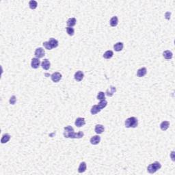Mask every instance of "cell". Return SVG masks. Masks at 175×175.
I'll list each match as a JSON object with an SVG mask.
<instances>
[{"mask_svg": "<svg viewBox=\"0 0 175 175\" xmlns=\"http://www.w3.org/2000/svg\"><path fill=\"white\" fill-rule=\"evenodd\" d=\"M64 136L66 138H73V139H80L82 138L84 136V133L82 131H80L78 133L74 132V129L71 126H67L64 127Z\"/></svg>", "mask_w": 175, "mask_h": 175, "instance_id": "cell-1", "label": "cell"}, {"mask_svg": "<svg viewBox=\"0 0 175 175\" xmlns=\"http://www.w3.org/2000/svg\"><path fill=\"white\" fill-rule=\"evenodd\" d=\"M108 105V101L104 99V100H102L100 101V103L98 105H93L90 110V112L92 115H95V114H98V112H100L101 111L102 109L105 108Z\"/></svg>", "mask_w": 175, "mask_h": 175, "instance_id": "cell-2", "label": "cell"}, {"mask_svg": "<svg viewBox=\"0 0 175 175\" xmlns=\"http://www.w3.org/2000/svg\"><path fill=\"white\" fill-rule=\"evenodd\" d=\"M125 124L127 128H135L138 125V120L135 117H130L125 120Z\"/></svg>", "mask_w": 175, "mask_h": 175, "instance_id": "cell-3", "label": "cell"}, {"mask_svg": "<svg viewBox=\"0 0 175 175\" xmlns=\"http://www.w3.org/2000/svg\"><path fill=\"white\" fill-rule=\"evenodd\" d=\"M161 168V163L159 161H155L148 166L147 171L150 174H154L157 172L158 170H159Z\"/></svg>", "mask_w": 175, "mask_h": 175, "instance_id": "cell-4", "label": "cell"}, {"mask_svg": "<svg viewBox=\"0 0 175 175\" xmlns=\"http://www.w3.org/2000/svg\"><path fill=\"white\" fill-rule=\"evenodd\" d=\"M34 55L36 57V58H43L45 55V49L42 48V47H39V48H37L34 52Z\"/></svg>", "mask_w": 175, "mask_h": 175, "instance_id": "cell-5", "label": "cell"}, {"mask_svg": "<svg viewBox=\"0 0 175 175\" xmlns=\"http://www.w3.org/2000/svg\"><path fill=\"white\" fill-rule=\"evenodd\" d=\"M51 80L53 82L57 83V82H58L61 80L62 75L59 72H55L51 75Z\"/></svg>", "mask_w": 175, "mask_h": 175, "instance_id": "cell-6", "label": "cell"}, {"mask_svg": "<svg viewBox=\"0 0 175 175\" xmlns=\"http://www.w3.org/2000/svg\"><path fill=\"white\" fill-rule=\"evenodd\" d=\"M40 61L39 60V59L34 58L32 59V62H31V66L32 68H33L34 69H36L40 66Z\"/></svg>", "mask_w": 175, "mask_h": 175, "instance_id": "cell-7", "label": "cell"}, {"mask_svg": "<svg viewBox=\"0 0 175 175\" xmlns=\"http://www.w3.org/2000/svg\"><path fill=\"white\" fill-rule=\"evenodd\" d=\"M90 143L92 144V145H97L100 143L101 142V137L99 135H94L93 137H92L90 138Z\"/></svg>", "mask_w": 175, "mask_h": 175, "instance_id": "cell-8", "label": "cell"}, {"mask_svg": "<svg viewBox=\"0 0 175 175\" xmlns=\"http://www.w3.org/2000/svg\"><path fill=\"white\" fill-rule=\"evenodd\" d=\"M83 77H84L83 73L81 71H77L75 73V75H74V78L77 81H81L83 79Z\"/></svg>", "mask_w": 175, "mask_h": 175, "instance_id": "cell-9", "label": "cell"}, {"mask_svg": "<svg viewBox=\"0 0 175 175\" xmlns=\"http://www.w3.org/2000/svg\"><path fill=\"white\" fill-rule=\"evenodd\" d=\"M75 125H76V127H83V125H86V121L85 119L83 118H77L76 120H75Z\"/></svg>", "mask_w": 175, "mask_h": 175, "instance_id": "cell-10", "label": "cell"}, {"mask_svg": "<svg viewBox=\"0 0 175 175\" xmlns=\"http://www.w3.org/2000/svg\"><path fill=\"white\" fill-rule=\"evenodd\" d=\"M41 66H42V68H43L44 70L47 71V70H49V68H50V66H51V63H50V62H49V60H47V59H45V60L42 62V63H41Z\"/></svg>", "mask_w": 175, "mask_h": 175, "instance_id": "cell-11", "label": "cell"}, {"mask_svg": "<svg viewBox=\"0 0 175 175\" xmlns=\"http://www.w3.org/2000/svg\"><path fill=\"white\" fill-rule=\"evenodd\" d=\"M147 73V69L146 68L142 67L141 68L138 69V71L137 72V76L138 77H144L145 75Z\"/></svg>", "mask_w": 175, "mask_h": 175, "instance_id": "cell-12", "label": "cell"}, {"mask_svg": "<svg viewBox=\"0 0 175 175\" xmlns=\"http://www.w3.org/2000/svg\"><path fill=\"white\" fill-rule=\"evenodd\" d=\"M116 87H114V86H110V87H109V88L106 90V95H107V96H112L114 95V93L116 92Z\"/></svg>", "mask_w": 175, "mask_h": 175, "instance_id": "cell-13", "label": "cell"}, {"mask_svg": "<svg viewBox=\"0 0 175 175\" xmlns=\"http://www.w3.org/2000/svg\"><path fill=\"white\" fill-rule=\"evenodd\" d=\"M163 58L166 59V60H171V59L172 58L173 54H172V53L171 52V51H170L169 50H166L165 51H163Z\"/></svg>", "mask_w": 175, "mask_h": 175, "instance_id": "cell-14", "label": "cell"}, {"mask_svg": "<svg viewBox=\"0 0 175 175\" xmlns=\"http://www.w3.org/2000/svg\"><path fill=\"white\" fill-rule=\"evenodd\" d=\"M86 168H87V166H86V162L83 161L80 164V166L78 168V172L79 173H83L86 171Z\"/></svg>", "mask_w": 175, "mask_h": 175, "instance_id": "cell-15", "label": "cell"}, {"mask_svg": "<svg viewBox=\"0 0 175 175\" xmlns=\"http://www.w3.org/2000/svg\"><path fill=\"white\" fill-rule=\"evenodd\" d=\"M104 127L102 125H96L95 126V131L97 134H101L104 131Z\"/></svg>", "mask_w": 175, "mask_h": 175, "instance_id": "cell-16", "label": "cell"}, {"mask_svg": "<svg viewBox=\"0 0 175 175\" xmlns=\"http://www.w3.org/2000/svg\"><path fill=\"white\" fill-rule=\"evenodd\" d=\"M76 22H77V20L75 18H70L68 19L67 22H66V24H67L68 27H70V28H72L76 24Z\"/></svg>", "mask_w": 175, "mask_h": 175, "instance_id": "cell-17", "label": "cell"}, {"mask_svg": "<svg viewBox=\"0 0 175 175\" xmlns=\"http://www.w3.org/2000/svg\"><path fill=\"white\" fill-rule=\"evenodd\" d=\"M170 122L168 121H163L160 125V128L162 131H166L167 129L169 128Z\"/></svg>", "mask_w": 175, "mask_h": 175, "instance_id": "cell-18", "label": "cell"}, {"mask_svg": "<svg viewBox=\"0 0 175 175\" xmlns=\"http://www.w3.org/2000/svg\"><path fill=\"white\" fill-rule=\"evenodd\" d=\"M123 47H124V45H123V43H116L115 45H114V49L116 51H122L123 49Z\"/></svg>", "mask_w": 175, "mask_h": 175, "instance_id": "cell-19", "label": "cell"}, {"mask_svg": "<svg viewBox=\"0 0 175 175\" xmlns=\"http://www.w3.org/2000/svg\"><path fill=\"white\" fill-rule=\"evenodd\" d=\"M49 43L51 44V45L53 49V48H56V47H58V41L56 40V39H55V38H51L49 39Z\"/></svg>", "mask_w": 175, "mask_h": 175, "instance_id": "cell-20", "label": "cell"}, {"mask_svg": "<svg viewBox=\"0 0 175 175\" xmlns=\"http://www.w3.org/2000/svg\"><path fill=\"white\" fill-rule=\"evenodd\" d=\"M110 23L111 27H116L118 23V19L117 16H113L112 18H111L110 21Z\"/></svg>", "mask_w": 175, "mask_h": 175, "instance_id": "cell-21", "label": "cell"}, {"mask_svg": "<svg viewBox=\"0 0 175 175\" xmlns=\"http://www.w3.org/2000/svg\"><path fill=\"white\" fill-rule=\"evenodd\" d=\"M10 135L9 134H8V133L3 134L2 135V138L1 139V144L7 143L10 140Z\"/></svg>", "mask_w": 175, "mask_h": 175, "instance_id": "cell-22", "label": "cell"}, {"mask_svg": "<svg viewBox=\"0 0 175 175\" xmlns=\"http://www.w3.org/2000/svg\"><path fill=\"white\" fill-rule=\"evenodd\" d=\"M113 55H114V53L111 50H109V51H107L105 53L103 54V58L105 59H110L113 57Z\"/></svg>", "mask_w": 175, "mask_h": 175, "instance_id": "cell-23", "label": "cell"}, {"mask_svg": "<svg viewBox=\"0 0 175 175\" xmlns=\"http://www.w3.org/2000/svg\"><path fill=\"white\" fill-rule=\"evenodd\" d=\"M38 6V3H37L36 1H34V0H31L29 2V6L32 10L36 9Z\"/></svg>", "mask_w": 175, "mask_h": 175, "instance_id": "cell-24", "label": "cell"}, {"mask_svg": "<svg viewBox=\"0 0 175 175\" xmlns=\"http://www.w3.org/2000/svg\"><path fill=\"white\" fill-rule=\"evenodd\" d=\"M66 32L67 34L69 35V36H73L74 34H75V30H74L73 28H70V27H67L66 28Z\"/></svg>", "mask_w": 175, "mask_h": 175, "instance_id": "cell-25", "label": "cell"}, {"mask_svg": "<svg viewBox=\"0 0 175 175\" xmlns=\"http://www.w3.org/2000/svg\"><path fill=\"white\" fill-rule=\"evenodd\" d=\"M43 46L45 47V48L46 49H47V50H51V49H53L52 47H51V44L49 43V41H47V42H44V43H43Z\"/></svg>", "mask_w": 175, "mask_h": 175, "instance_id": "cell-26", "label": "cell"}, {"mask_svg": "<svg viewBox=\"0 0 175 175\" xmlns=\"http://www.w3.org/2000/svg\"><path fill=\"white\" fill-rule=\"evenodd\" d=\"M105 93L103 92H99L98 93V95H97V99L102 101V100H104L105 99Z\"/></svg>", "mask_w": 175, "mask_h": 175, "instance_id": "cell-27", "label": "cell"}, {"mask_svg": "<svg viewBox=\"0 0 175 175\" xmlns=\"http://www.w3.org/2000/svg\"><path fill=\"white\" fill-rule=\"evenodd\" d=\"M16 101V98L15 96H11V97H10V100H9L10 104L15 105V104Z\"/></svg>", "mask_w": 175, "mask_h": 175, "instance_id": "cell-28", "label": "cell"}, {"mask_svg": "<svg viewBox=\"0 0 175 175\" xmlns=\"http://www.w3.org/2000/svg\"><path fill=\"white\" fill-rule=\"evenodd\" d=\"M170 157H171L172 161H175V151H172V153L170 154Z\"/></svg>", "mask_w": 175, "mask_h": 175, "instance_id": "cell-29", "label": "cell"}, {"mask_svg": "<svg viewBox=\"0 0 175 175\" xmlns=\"http://www.w3.org/2000/svg\"><path fill=\"white\" fill-rule=\"evenodd\" d=\"M170 13L169 12H166V18H167V19H170Z\"/></svg>", "mask_w": 175, "mask_h": 175, "instance_id": "cell-30", "label": "cell"}]
</instances>
